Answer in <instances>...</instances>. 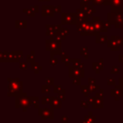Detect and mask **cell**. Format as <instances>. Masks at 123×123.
I'll return each instance as SVG.
<instances>
[{
  "label": "cell",
  "mask_w": 123,
  "mask_h": 123,
  "mask_svg": "<svg viewBox=\"0 0 123 123\" xmlns=\"http://www.w3.org/2000/svg\"><path fill=\"white\" fill-rule=\"evenodd\" d=\"M32 105L30 96H27L25 92H22L15 97V108H22L24 112H26L27 109L30 108Z\"/></svg>",
  "instance_id": "2"
},
{
  "label": "cell",
  "mask_w": 123,
  "mask_h": 123,
  "mask_svg": "<svg viewBox=\"0 0 123 123\" xmlns=\"http://www.w3.org/2000/svg\"><path fill=\"white\" fill-rule=\"evenodd\" d=\"M122 46H123V44H122Z\"/></svg>",
  "instance_id": "57"
},
{
  "label": "cell",
  "mask_w": 123,
  "mask_h": 123,
  "mask_svg": "<svg viewBox=\"0 0 123 123\" xmlns=\"http://www.w3.org/2000/svg\"><path fill=\"white\" fill-rule=\"evenodd\" d=\"M38 115L41 117L42 120H46V119L49 118L51 120L53 119V111L49 108H38Z\"/></svg>",
  "instance_id": "6"
},
{
  "label": "cell",
  "mask_w": 123,
  "mask_h": 123,
  "mask_svg": "<svg viewBox=\"0 0 123 123\" xmlns=\"http://www.w3.org/2000/svg\"><path fill=\"white\" fill-rule=\"evenodd\" d=\"M46 83L49 86H51V85L54 84V79L52 77H46Z\"/></svg>",
  "instance_id": "33"
},
{
  "label": "cell",
  "mask_w": 123,
  "mask_h": 123,
  "mask_svg": "<svg viewBox=\"0 0 123 123\" xmlns=\"http://www.w3.org/2000/svg\"><path fill=\"white\" fill-rule=\"evenodd\" d=\"M108 0H92V3L94 5H105Z\"/></svg>",
  "instance_id": "27"
},
{
  "label": "cell",
  "mask_w": 123,
  "mask_h": 123,
  "mask_svg": "<svg viewBox=\"0 0 123 123\" xmlns=\"http://www.w3.org/2000/svg\"><path fill=\"white\" fill-rule=\"evenodd\" d=\"M107 45L111 49L112 51H115V50L117 51V50H119V44H117L115 40H113L112 39L107 41Z\"/></svg>",
  "instance_id": "16"
},
{
  "label": "cell",
  "mask_w": 123,
  "mask_h": 123,
  "mask_svg": "<svg viewBox=\"0 0 123 123\" xmlns=\"http://www.w3.org/2000/svg\"><path fill=\"white\" fill-rule=\"evenodd\" d=\"M41 92H43V93L51 92V86H49V85H47V84L43 85V86H41Z\"/></svg>",
  "instance_id": "26"
},
{
  "label": "cell",
  "mask_w": 123,
  "mask_h": 123,
  "mask_svg": "<svg viewBox=\"0 0 123 123\" xmlns=\"http://www.w3.org/2000/svg\"><path fill=\"white\" fill-rule=\"evenodd\" d=\"M23 58L22 51H13L8 52V62H19L20 59Z\"/></svg>",
  "instance_id": "7"
},
{
  "label": "cell",
  "mask_w": 123,
  "mask_h": 123,
  "mask_svg": "<svg viewBox=\"0 0 123 123\" xmlns=\"http://www.w3.org/2000/svg\"><path fill=\"white\" fill-rule=\"evenodd\" d=\"M81 123H89V122H88L87 121L85 120V119H84V120L81 121Z\"/></svg>",
  "instance_id": "50"
},
{
  "label": "cell",
  "mask_w": 123,
  "mask_h": 123,
  "mask_svg": "<svg viewBox=\"0 0 123 123\" xmlns=\"http://www.w3.org/2000/svg\"><path fill=\"white\" fill-rule=\"evenodd\" d=\"M83 2H85V3H89V2L92 1V0H82Z\"/></svg>",
  "instance_id": "51"
},
{
  "label": "cell",
  "mask_w": 123,
  "mask_h": 123,
  "mask_svg": "<svg viewBox=\"0 0 123 123\" xmlns=\"http://www.w3.org/2000/svg\"><path fill=\"white\" fill-rule=\"evenodd\" d=\"M78 23L77 13H62V25H74Z\"/></svg>",
  "instance_id": "4"
},
{
  "label": "cell",
  "mask_w": 123,
  "mask_h": 123,
  "mask_svg": "<svg viewBox=\"0 0 123 123\" xmlns=\"http://www.w3.org/2000/svg\"><path fill=\"white\" fill-rule=\"evenodd\" d=\"M63 90L62 86H53V92L55 93H60Z\"/></svg>",
  "instance_id": "30"
},
{
  "label": "cell",
  "mask_w": 123,
  "mask_h": 123,
  "mask_svg": "<svg viewBox=\"0 0 123 123\" xmlns=\"http://www.w3.org/2000/svg\"><path fill=\"white\" fill-rule=\"evenodd\" d=\"M30 9L32 10L33 12H35V13H38L39 12V6H37V5H34V6H31L30 7Z\"/></svg>",
  "instance_id": "42"
},
{
  "label": "cell",
  "mask_w": 123,
  "mask_h": 123,
  "mask_svg": "<svg viewBox=\"0 0 123 123\" xmlns=\"http://www.w3.org/2000/svg\"><path fill=\"white\" fill-rule=\"evenodd\" d=\"M84 119H85L89 123H95L96 117H95V116H93L92 112H89L88 116H85V117H84Z\"/></svg>",
  "instance_id": "19"
},
{
  "label": "cell",
  "mask_w": 123,
  "mask_h": 123,
  "mask_svg": "<svg viewBox=\"0 0 123 123\" xmlns=\"http://www.w3.org/2000/svg\"><path fill=\"white\" fill-rule=\"evenodd\" d=\"M61 121H62V122H68L69 117H67V116H62Z\"/></svg>",
  "instance_id": "44"
},
{
  "label": "cell",
  "mask_w": 123,
  "mask_h": 123,
  "mask_svg": "<svg viewBox=\"0 0 123 123\" xmlns=\"http://www.w3.org/2000/svg\"><path fill=\"white\" fill-rule=\"evenodd\" d=\"M23 12H24V13H27V14L30 15V16H31V17L34 16L35 13H36L35 12H33L32 10L30 9H30H24V10H23Z\"/></svg>",
  "instance_id": "39"
},
{
  "label": "cell",
  "mask_w": 123,
  "mask_h": 123,
  "mask_svg": "<svg viewBox=\"0 0 123 123\" xmlns=\"http://www.w3.org/2000/svg\"><path fill=\"white\" fill-rule=\"evenodd\" d=\"M107 37L101 34H97L96 35V43L97 44H105L107 43Z\"/></svg>",
  "instance_id": "18"
},
{
  "label": "cell",
  "mask_w": 123,
  "mask_h": 123,
  "mask_svg": "<svg viewBox=\"0 0 123 123\" xmlns=\"http://www.w3.org/2000/svg\"><path fill=\"white\" fill-rule=\"evenodd\" d=\"M35 57H36V55H35V51H31L30 55H28L26 56V60L27 62H29V63L32 64L35 62Z\"/></svg>",
  "instance_id": "22"
},
{
  "label": "cell",
  "mask_w": 123,
  "mask_h": 123,
  "mask_svg": "<svg viewBox=\"0 0 123 123\" xmlns=\"http://www.w3.org/2000/svg\"><path fill=\"white\" fill-rule=\"evenodd\" d=\"M80 89L82 93L84 94V96L85 97H89V86H80Z\"/></svg>",
  "instance_id": "21"
},
{
  "label": "cell",
  "mask_w": 123,
  "mask_h": 123,
  "mask_svg": "<svg viewBox=\"0 0 123 123\" xmlns=\"http://www.w3.org/2000/svg\"><path fill=\"white\" fill-rule=\"evenodd\" d=\"M30 69H31V70H34L35 74H38L39 71H41V70H42V67L40 66L37 62H34V63L31 64Z\"/></svg>",
  "instance_id": "17"
},
{
  "label": "cell",
  "mask_w": 123,
  "mask_h": 123,
  "mask_svg": "<svg viewBox=\"0 0 123 123\" xmlns=\"http://www.w3.org/2000/svg\"><path fill=\"white\" fill-rule=\"evenodd\" d=\"M62 11V7L61 6H56L55 7V13H61Z\"/></svg>",
  "instance_id": "47"
},
{
  "label": "cell",
  "mask_w": 123,
  "mask_h": 123,
  "mask_svg": "<svg viewBox=\"0 0 123 123\" xmlns=\"http://www.w3.org/2000/svg\"><path fill=\"white\" fill-rule=\"evenodd\" d=\"M69 55H66L65 53H62V62L63 63H66V62L69 61Z\"/></svg>",
  "instance_id": "31"
},
{
  "label": "cell",
  "mask_w": 123,
  "mask_h": 123,
  "mask_svg": "<svg viewBox=\"0 0 123 123\" xmlns=\"http://www.w3.org/2000/svg\"><path fill=\"white\" fill-rule=\"evenodd\" d=\"M99 92H100V96H101L102 97H104V90H103V89H100V91H99Z\"/></svg>",
  "instance_id": "49"
},
{
  "label": "cell",
  "mask_w": 123,
  "mask_h": 123,
  "mask_svg": "<svg viewBox=\"0 0 123 123\" xmlns=\"http://www.w3.org/2000/svg\"><path fill=\"white\" fill-rule=\"evenodd\" d=\"M107 85H108V86H115L116 85L115 79L112 77H108L107 78Z\"/></svg>",
  "instance_id": "29"
},
{
  "label": "cell",
  "mask_w": 123,
  "mask_h": 123,
  "mask_svg": "<svg viewBox=\"0 0 123 123\" xmlns=\"http://www.w3.org/2000/svg\"><path fill=\"white\" fill-rule=\"evenodd\" d=\"M94 101H95V96L94 97H93V96H89L88 97V102H89V105H93L94 103Z\"/></svg>",
  "instance_id": "40"
},
{
  "label": "cell",
  "mask_w": 123,
  "mask_h": 123,
  "mask_svg": "<svg viewBox=\"0 0 123 123\" xmlns=\"http://www.w3.org/2000/svg\"><path fill=\"white\" fill-rule=\"evenodd\" d=\"M55 13V7L54 6H46V5H43L42 6V16H51L52 17Z\"/></svg>",
  "instance_id": "10"
},
{
  "label": "cell",
  "mask_w": 123,
  "mask_h": 123,
  "mask_svg": "<svg viewBox=\"0 0 123 123\" xmlns=\"http://www.w3.org/2000/svg\"><path fill=\"white\" fill-rule=\"evenodd\" d=\"M119 62L122 64L123 65V55H119Z\"/></svg>",
  "instance_id": "48"
},
{
  "label": "cell",
  "mask_w": 123,
  "mask_h": 123,
  "mask_svg": "<svg viewBox=\"0 0 123 123\" xmlns=\"http://www.w3.org/2000/svg\"><path fill=\"white\" fill-rule=\"evenodd\" d=\"M84 57H85V59H88L89 58V54H86V55H84Z\"/></svg>",
  "instance_id": "52"
},
{
  "label": "cell",
  "mask_w": 123,
  "mask_h": 123,
  "mask_svg": "<svg viewBox=\"0 0 123 123\" xmlns=\"http://www.w3.org/2000/svg\"><path fill=\"white\" fill-rule=\"evenodd\" d=\"M88 51H89V49H88L87 47H84V48H81L80 49V54L83 55H86V54L88 53Z\"/></svg>",
  "instance_id": "41"
},
{
  "label": "cell",
  "mask_w": 123,
  "mask_h": 123,
  "mask_svg": "<svg viewBox=\"0 0 123 123\" xmlns=\"http://www.w3.org/2000/svg\"><path fill=\"white\" fill-rule=\"evenodd\" d=\"M72 83L76 86H80V83H81V79L80 77H76V78H73L72 80Z\"/></svg>",
  "instance_id": "37"
},
{
  "label": "cell",
  "mask_w": 123,
  "mask_h": 123,
  "mask_svg": "<svg viewBox=\"0 0 123 123\" xmlns=\"http://www.w3.org/2000/svg\"><path fill=\"white\" fill-rule=\"evenodd\" d=\"M122 100H123V94H122Z\"/></svg>",
  "instance_id": "55"
},
{
  "label": "cell",
  "mask_w": 123,
  "mask_h": 123,
  "mask_svg": "<svg viewBox=\"0 0 123 123\" xmlns=\"http://www.w3.org/2000/svg\"><path fill=\"white\" fill-rule=\"evenodd\" d=\"M104 107V100L102 97H96L95 96V101L92 105V108H103Z\"/></svg>",
  "instance_id": "15"
},
{
  "label": "cell",
  "mask_w": 123,
  "mask_h": 123,
  "mask_svg": "<svg viewBox=\"0 0 123 123\" xmlns=\"http://www.w3.org/2000/svg\"><path fill=\"white\" fill-rule=\"evenodd\" d=\"M15 25H16L17 28H19V29H25V27H26V22H25V20H22V21H20V20H18V21H16V24H15Z\"/></svg>",
  "instance_id": "25"
},
{
  "label": "cell",
  "mask_w": 123,
  "mask_h": 123,
  "mask_svg": "<svg viewBox=\"0 0 123 123\" xmlns=\"http://www.w3.org/2000/svg\"><path fill=\"white\" fill-rule=\"evenodd\" d=\"M69 61H70V63L72 64V65H73L74 67H79L80 64L82 63L79 59H74V60H73V59H70V60H69Z\"/></svg>",
  "instance_id": "24"
},
{
  "label": "cell",
  "mask_w": 123,
  "mask_h": 123,
  "mask_svg": "<svg viewBox=\"0 0 123 123\" xmlns=\"http://www.w3.org/2000/svg\"><path fill=\"white\" fill-rule=\"evenodd\" d=\"M122 94H123V91L122 90V88L120 87L119 85L115 86V88L111 89V91H110V96L112 97H115V100L116 101H118L120 100V98L122 97Z\"/></svg>",
  "instance_id": "9"
},
{
  "label": "cell",
  "mask_w": 123,
  "mask_h": 123,
  "mask_svg": "<svg viewBox=\"0 0 123 123\" xmlns=\"http://www.w3.org/2000/svg\"><path fill=\"white\" fill-rule=\"evenodd\" d=\"M95 84H96V79H94L92 77L89 78V85H95Z\"/></svg>",
  "instance_id": "43"
},
{
  "label": "cell",
  "mask_w": 123,
  "mask_h": 123,
  "mask_svg": "<svg viewBox=\"0 0 123 123\" xmlns=\"http://www.w3.org/2000/svg\"><path fill=\"white\" fill-rule=\"evenodd\" d=\"M122 105H123V104H122ZM122 107H123V105H122Z\"/></svg>",
  "instance_id": "56"
},
{
  "label": "cell",
  "mask_w": 123,
  "mask_h": 123,
  "mask_svg": "<svg viewBox=\"0 0 123 123\" xmlns=\"http://www.w3.org/2000/svg\"><path fill=\"white\" fill-rule=\"evenodd\" d=\"M89 86V93H93V92H96L97 90L100 89V86L98 85H88Z\"/></svg>",
  "instance_id": "23"
},
{
  "label": "cell",
  "mask_w": 123,
  "mask_h": 123,
  "mask_svg": "<svg viewBox=\"0 0 123 123\" xmlns=\"http://www.w3.org/2000/svg\"><path fill=\"white\" fill-rule=\"evenodd\" d=\"M92 70H94L95 73L99 74L101 70H104V65H103V59H100V62H93L92 63Z\"/></svg>",
  "instance_id": "13"
},
{
  "label": "cell",
  "mask_w": 123,
  "mask_h": 123,
  "mask_svg": "<svg viewBox=\"0 0 123 123\" xmlns=\"http://www.w3.org/2000/svg\"><path fill=\"white\" fill-rule=\"evenodd\" d=\"M61 30H62V32L64 34V35H65V36L69 35V29H62Z\"/></svg>",
  "instance_id": "46"
},
{
  "label": "cell",
  "mask_w": 123,
  "mask_h": 123,
  "mask_svg": "<svg viewBox=\"0 0 123 123\" xmlns=\"http://www.w3.org/2000/svg\"><path fill=\"white\" fill-rule=\"evenodd\" d=\"M50 100H51V97H48V96H43V97H41V103L43 105L50 103Z\"/></svg>",
  "instance_id": "32"
},
{
  "label": "cell",
  "mask_w": 123,
  "mask_h": 123,
  "mask_svg": "<svg viewBox=\"0 0 123 123\" xmlns=\"http://www.w3.org/2000/svg\"><path fill=\"white\" fill-rule=\"evenodd\" d=\"M80 7H81V9L84 10V11L85 12V13L89 17L93 16L95 13V12H96V10H95L91 5H89L88 3H85V2H83V1L81 2Z\"/></svg>",
  "instance_id": "8"
},
{
  "label": "cell",
  "mask_w": 123,
  "mask_h": 123,
  "mask_svg": "<svg viewBox=\"0 0 123 123\" xmlns=\"http://www.w3.org/2000/svg\"><path fill=\"white\" fill-rule=\"evenodd\" d=\"M62 100L59 97L57 96H51V100H50V105H51V109L53 111L55 108H61L62 107Z\"/></svg>",
  "instance_id": "11"
},
{
  "label": "cell",
  "mask_w": 123,
  "mask_h": 123,
  "mask_svg": "<svg viewBox=\"0 0 123 123\" xmlns=\"http://www.w3.org/2000/svg\"><path fill=\"white\" fill-rule=\"evenodd\" d=\"M112 74H119L120 73V68L118 66H113L112 67V70H111V72H110Z\"/></svg>",
  "instance_id": "34"
},
{
  "label": "cell",
  "mask_w": 123,
  "mask_h": 123,
  "mask_svg": "<svg viewBox=\"0 0 123 123\" xmlns=\"http://www.w3.org/2000/svg\"><path fill=\"white\" fill-rule=\"evenodd\" d=\"M62 123H68V122H62Z\"/></svg>",
  "instance_id": "54"
},
{
  "label": "cell",
  "mask_w": 123,
  "mask_h": 123,
  "mask_svg": "<svg viewBox=\"0 0 123 123\" xmlns=\"http://www.w3.org/2000/svg\"><path fill=\"white\" fill-rule=\"evenodd\" d=\"M8 97H16L23 91V81H21L18 77L12 79L8 78Z\"/></svg>",
  "instance_id": "1"
},
{
  "label": "cell",
  "mask_w": 123,
  "mask_h": 123,
  "mask_svg": "<svg viewBox=\"0 0 123 123\" xmlns=\"http://www.w3.org/2000/svg\"><path fill=\"white\" fill-rule=\"evenodd\" d=\"M69 77L70 78H76V77H80L84 78L85 75L84 69L79 68V67H74L73 65L69 66Z\"/></svg>",
  "instance_id": "5"
},
{
  "label": "cell",
  "mask_w": 123,
  "mask_h": 123,
  "mask_svg": "<svg viewBox=\"0 0 123 123\" xmlns=\"http://www.w3.org/2000/svg\"><path fill=\"white\" fill-rule=\"evenodd\" d=\"M77 16H78V22H80V23H83V22H87L89 21V16L85 13V12L83 9H78L77 12Z\"/></svg>",
  "instance_id": "12"
},
{
  "label": "cell",
  "mask_w": 123,
  "mask_h": 123,
  "mask_svg": "<svg viewBox=\"0 0 123 123\" xmlns=\"http://www.w3.org/2000/svg\"><path fill=\"white\" fill-rule=\"evenodd\" d=\"M89 102L88 101H84V100H81L80 101V106L83 107V108H85L87 109L88 107H89Z\"/></svg>",
  "instance_id": "38"
},
{
  "label": "cell",
  "mask_w": 123,
  "mask_h": 123,
  "mask_svg": "<svg viewBox=\"0 0 123 123\" xmlns=\"http://www.w3.org/2000/svg\"><path fill=\"white\" fill-rule=\"evenodd\" d=\"M65 93H66V90L63 89L60 93H58V97L61 99L62 100H65Z\"/></svg>",
  "instance_id": "35"
},
{
  "label": "cell",
  "mask_w": 123,
  "mask_h": 123,
  "mask_svg": "<svg viewBox=\"0 0 123 123\" xmlns=\"http://www.w3.org/2000/svg\"><path fill=\"white\" fill-rule=\"evenodd\" d=\"M92 23L94 24V25L95 27V29H96L97 32L100 34V32H106L107 31V28L105 27V25H104V23L101 21V20H97V21H94Z\"/></svg>",
  "instance_id": "14"
},
{
  "label": "cell",
  "mask_w": 123,
  "mask_h": 123,
  "mask_svg": "<svg viewBox=\"0 0 123 123\" xmlns=\"http://www.w3.org/2000/svg\"><path fill=\"white\" fill-rule=\"evenodd\" d=\"M30 99L32 105H34V108H39V97H37V96H30Z\"/></svg>",
  "instance_id": "20"
},
{
  "label": "cell",
  "mask_w": 123,
  "mask_h": 123,
  "mask_svg": "<svg viewBox=\"0 0 123 123\" xmlns=\"http://www.w3.org/2000/svg\"><path fill=\"white\" fill-rule=\"evenodd\" d=\"M119 86H120V87L122 88V90L123 91V74L122 77L119 78Z\"/></svg>",
  "instance_id": "45"
},
{
  "label": "cell",
  "mask_w": 123,
  "mask_h": 123,
  "mask_svg": "<svg viewBox=\"0 0 123 123\" xmlns=\"http://www.w3.org/2000/svg\"><path fill=\"white\" fill-rule=\"evenodd\" d=\"M46 50L51 52V55H61L62 54V44L61 42L56 41L52 39L46 40Z\"/></svg>",
  "instance_id": "3"
},
{
  "label": "cell",
  "mask_w": 123,
  "mask_h": 123,
  "mask_svg": "<svg viewBox=\"0 0 123 123\" xmlns=\"http://www.w3.org/2000/svg\"><path fill=\"white\" fill-rule=\"evenodd\" d=\"M40 2H48V1H50V0H39Z\"/></svg>",
  "instance_id": "53"
},
{
  "label": "cell",
  "mask_w": 123,
  "mask_h": 123,
  "mask_svg": "<svg viewBox=\"0 0 123 123\" xmlns=\"http://www.w3.org/2000/svg\"><path fill=\"white\" fill-rule=\"evenodd\" d=\"M50 65L51 66H57L58 65V60L56 58H53V55H51V59H50Z\"/></svg>",
  "instance_id": "28"
},
{
  "label": "cell",
  "mask_w": 123,
  "mask_h": 123,
  "mask_svg": "<svg viewBox=\"0 0 123 123\" xmlns=\"http://www.w3.org/2000/svg\"><path fill=\"white\" fill-rule=\"evenodd\" d=\"M19 66H20V70H27V63H26V62H20Z\"/></svg>",
  "instance_id": "36"
}]
</instances>
